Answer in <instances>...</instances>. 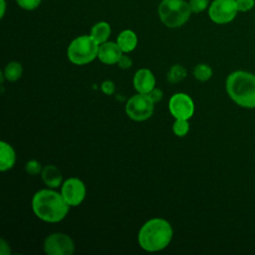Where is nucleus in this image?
Listing matches in <instances>:
<instances>
[{
    "label": "nucleus",
    "instance_id": "obj_1",
    "mask_svg": "<svg viewBox=\"0 0 255 255\" xmlns=\"http://www.w3.org/2000/svg\"><path fill=\"white\" fill-rule=\"evenodd\" d=\"M70 205L61 192L53 189L38 190L32 198V209L41 220L56 223L63 220L69 212Z\"/></svg>",
    "mask_w": 255,
    "mask_h": 255
},
{
    "label": "nucleus",
    "instance_id": "obj_2",
    "mask_svg": "<svg viewBox=\"0 0 255 255\" xmlns=\"http://www.w3.org/2000/svg\"><path fill=\"white\" fill-rule=\"evenodd\" d=\"M173 230L169 222L163 218L147 220L139 229L137 240L139 246L147 252L164 249L170 243Z\"/></svg>",
    "mask_w": 255,
    "mask_h": 255
},
{
    "label": "nucleus",
    "instance_id": "obj_3",
    "mask_svg": "<svg viewBox=\"0 0 255 255\" xmlns=\"http://www.w3.org/2000/svg\"><path fill=\"white\" fill-rule=\"evenodd\" d=\"M229 98L239 107L255 108V75L246 71H234L225 82Z\"/></svg>",
    "mask_w": 255,
    "mask_h": 255
},
{
    "label": "nucleus",
    "instance_id": "obj_4",
    "mask_svg": "<svg viewBox=\"0 0 255 255\" xmlns=\"http://www.w3.org/2000/svg\"><path fill=\"white\" fill-rule=\"evenodd\" d=\"M191 9L184 0H162L158 6V16L168 28H177L187 22Z\"/></svg>",
    "mask_w": 255,
    "mask_h": 255
},
{
    "label": "nucleus",
    "instance_id": "obj_5",
    "mask_svg": "<svg viewBox=\"0 0 255 255\" xmlns=\"http://www.w3.org/2000/svg\"><path fill=\"white\" fill-rule=\"evenodd\" d=\"M100 45L91 35H83L75 38L69 45L67 56L70 62L81 66L91 63L98 57Z\"/></svg>",
    "mask_w": 255,
    "mask_h": 255
},
{
    "label": "nucleus",
    "instance_id": "obj_6",
    "mask_svg": "<svg viewBox=\"0 0 255 255\" xmlns=\"http://www.w3.org/2000/svg\"><path fill=\"white\" fill-rule=\"evenodd\" d=\"M154 110V103L147 94H136L130 97L126 105V113L135 122L146 121L151 117Z\"/></svg>",
    "mask_w": 255,
    "mask_h": 255
},
{
    "label": "nucleus",
    "instance_id": "obj_7",
    "mask_svg": "<svg viewBox=\"0 0 255 255\" xmlns=\"http://www.w3.org/2000/svg\"><path fill=\"white\" fill-rule=\"evenodd\" d=\"M238 13L235 0H213L208 7L210 20L219 25L232 22Z\"/></svg>",
    "mask_w": 255,
    "mask_h": 255
},
{
    "label": "nucleus",
    "instance_id": "obj_8",
    "mask_svg": "<svg viewBox=\"0 0 255 255\" xmlns=\"http://www.w3.org/2000/svg\"><path fill=\"white\" fill-rule=\"evenodd\" d=\"M43 248L48 255H71L75 251V243L69 235L57 232L44 240Z\"/></svg>",
    "mask_w": 255,
    "mask_h": 255
},
{
    "label": "nucleus",
    "instance_id": "obj_9",
    "mask_svg": "<svg viewBox=\"0 0 255 255\" xmlns=\"http://www.w3.org/2000/svg\"><path fill=\"white\" fill-rule=\"evenodd\" d=\"M61 194L70 206H78L86 197V186L80 178L71 177L62 183Z\"/></svg>",
    "mask_w": 255,
    "mask_h": 255
},
{
    "label": "nucleus",
    "instance_id": "obj_10",
    "mask_svg": "<svg viewBox=\"0 0 255 255\" xmlns=\"http://www.w3.org/2000/svg\"><path fill=\"white\" fill-rule=\"evenodd\" d=\"M168 109L175 119L189 120L194 113V104L187 94L176 93L170 98Z\"/></svg>",
    "mask_w": 255,
    "mask_h": 255
},
{
    "label": "nucleus",
    "instance_id": "obj_11",
    "mask_svg": "<svg viewBox=\"0 0 255 255\" xmlns=\"http://www.w3.org/2000/svg\"><path fill=\"white\" fill-rule=\"evenodd\" d=\"M132 85L137 93L148 94L155 87V78L149 69L141 68L135 72Z\"/></svg>",
    "mask_w": 255,
    "mask_h": 255
},
{
    "label": "nucleus",
    "instance_id": "obj_12",
    "mask_svg": "<svg viewBox=\"0 0 255 255\" xmlns=\"http://www.w3.org/2000/svg\"><path fill=\"white\" fill-rule=\"evenodd\" d=\"M123 51L117 42H105L100 45L98 58L106 65L118 64L120 58L123 56Z\"/></svg>",
    "mask_w": 255,
    "mask_h": 255
},
{
    "label": "nucleus",
    "instance_id": "obj_13",
    "mask_svg": "<svg viewBox=\"0 0 255 255\" xmlns=\"http://www.w3.org/2000/svg\"><path fill=\"white\" fill-rule=\"evenodd\" d=\"M44 183L50 188H56L63 183V176L60 169L53 164H48L41 171Z\"/></svg>",
    "mask_w": 255,
    "mask_h": 255
},
{
    "label": "nucleus",
    "instance_id": "obj_14",
    "mask_svg": "<svg viewBox=\"0 0 255 255\" xmlns=\"http://www.w3.org/2000/svg\"><path fill=\"white\" fill-rule=\"evenodd\" d=\"M16 161L14 148L6 141L0 142V170L6 171L11 169Z\"/></svg>",
    "mask_w": 255,
    "mask_h": 255
},
{
    "label": "nucleus",
    "instance_id": "obj_15",
    "mask_svg": "<svg viewBox=\"0 0 255 255\" xmlns=\"http://www.w3.org/2000/svg\"><path fill=\"white\" fill-rule=\"evenodd\" d=\"M117 44L124 53H129L134 50L137 45L136 34L129 29L122 31L117 38Z\"/></svg>",
    "mask_w": 255,
    "mask_h": 255
},
{
    "label": "nucleus",
    "instance_id": "obj_16",
    "mask_svg": "<svg viewBox=\"0 0 255 255\" xmlns=\"http://www.w3.org/2000/svg\"><path fill=\"white\" fill-rule=\"evenodd\" d=\"M111 26L107 22H99L95 24L91 29V36L92 38L99 44H103L107 42L111 35Z\"/></svg>",
    "mask_w": 255,
    "mask_h": 255
},
{
    "label": "nucleus",
    "instance_id": "obj_17",
    "mask_svg": "<svg viewBox=\"0 0 255 255\" xmlns=\"http://www.w3.org/2000/svg\"><path fill=\"white\" fill-rule=\"evenodd\" d=\"M23 73L22 65L16 61H12L8 63L3 71L4 78L9 82H16L18 81Z\"/></svg>",
    "mask_w": 255,
    "mask_h": 255
},
{
    "label": "nucleus",
    "instance_id": "obj_18",
    "mask_svg": "<svg viewBox=\"0 0 255 255\" xmlns=\"http://www.w3.org/2000/svg\"><path fill=\"white\" fill-rule=\"evenodd\" d=\"M193 76L200 82H206L212 77V69L206 64H198L193 69Z\"/></svg>",
    "mask_w": 255,
    "mask_h": 255
},
{
    "label": "nucleus",
    "instance_id": "obj_19",
    "mask_svg": "<svg viewBox=\"0 0 255 255\" xmlns=\"http://www.w3.org/2000/svg\"><path fill=\"white\" fill-rule=\"evenodd\" d=\"M186 75L187 72L185 68H183L181 65H174L169 69L167 73V79L170 83H178L183 80Z\"/></svg>",
    "mask_w": 255,
    "mask_h": 255
},
{
    "label": "nucleus",
    "instance_id": "obj_20",
    "mask_svg": "<svg viewBox=\"0 0 255 255\" xmlns=\"http://www.w3.org/2000/svg\"><path fill=\"white\" fill-rule=\"evenodd\" d=\"M189 130L188 120L176 119L172 125V131L177 136H184Z\"/></svg>",
    "mask_w": 255,
    "mask_h": 255
},
{
    "label": "nucleus",
    "instance_id": "obj_21",
    "mask_svg": "<svg viewBox=\"0 0 255 255\" xmlns=\"http://www.w3.org/2000/svg\"><path fill=\"white\" fill-rule=\"evenodd\" d=\"M189 6L193 13H200L207 9L210 5L209 0H189Z\"/></svg>",
    "mask_w": 255,
    "mask_h": 255
},
{
    "label": "nucleus",
    "instance_id": "obj_22",
    "mask_svg": "<svg viewBox=\"0 0 255 255\" xmlns=\"http://www.w3.org/2000/svg\"><path fill=\"white\" fill-rule=\"evenodd\" d=\"M238 12L246 13L255 7V0H235Z\"/></svg>",
    "mask_w": 255,
    "mask_h": 255
},
{
    "label": "nucleus",
    "instance_id": "obj_23",
    "mask_svg": "<svg viewBox=\"0 0 255 255\" xmlns=\"http://www.w3.org/2000/svg\"><path fill=\"white\" fill-rule=\"evenodd\" d=\"M25 169L30 175H36L42 171L43 167L38 160L30 159L29 161H27V163L25 165Z\"/></svg>",
    "mask_w": 255,
    "mask_h": 255
},
{
    "label": "nucleus",
    "instance_id": "obj_24",
    "mask_svg": "<svg viewBox=\"0 0 255 255\" xmlns=\"http://www.w3.org/2000/svg\"><path fill=\"white\" fill-rule=\"evenodd\" d=\"M42 0H16L17 4L24 10H34L40 4Z\"/></svg>",
    "mask_w": 255,
    "mask_h": 255
},
{
    "label": "nucleus",
    "instance_id": "obj_25",
    "mask_svg": "<svg viewBox=\"0 0 255 255\" xmlns=\"http://www.w3.org/2000/svg\"><path fill=\"white\" fill-rule=\"evenodd\" d=\"M118 65H119L120 68L126 70V69H129V68L131 67L132 62H131V59H130L128 56L123 55V56L120 58V60H119V62H118Z\"/></svg>",
    "mask_w": 255,
    "mask_h": 255
},
{
    "label": "nucleus",
    "instance_id": "obj_26",
    "mask_svg": "<svg viewBox=\"0 0 255 255\" xmlns=\"http://www.w3.org/2000/svg\"><path fill=\"white\" fill-rule=\"evenodd\" d=\"M102 91L106 94V95H112L115 92V84L112 81H105L102 86H101Z\"/></svg>",
    "mask_w": 255,
    "mask_h": 255
},
{
    "label": "nucleus",
    "instance_id": "obj_27",
    "mask_svg": "<svg viewBox=\"0 0 255 255\" xmlns=\"http://www.w3.org/2000/svg\"><path fill=\"white\" fill-rule=\"evenodd\" d=\"M148 97L151 99V101L155 104L157 102H159L161 99H162V96H163V93L160 89H156L154 88L151 92H149L148 94Z\"/></svg>",
    "mask_w": 255,
    "mask_h": 255
},
{
    "label": "nucleus",
    "instance_id": "obj_28",
    "mask_svg": "<svg viewBox=\"0 0 255 255\" xmlns=\"http://www.w3.org/2000/svg\"><path fill=\"white\" fill-rule=\"evenodd\" d=\"M0 6H1V11H0V17L3 18L6 10V2L5 0H0Z\"/></svg>",
    "mask_w": 255,
    "mask_h": 255
}]
</instances>
